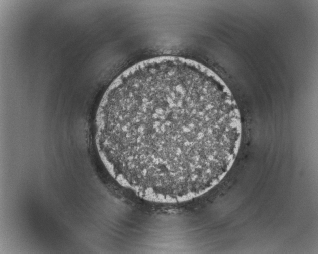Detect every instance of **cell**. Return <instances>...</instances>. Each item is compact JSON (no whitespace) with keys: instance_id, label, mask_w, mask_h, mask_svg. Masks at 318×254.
Masks as SVG:
<instances>
[{"instance_id":"1","label":"cell","mask_w":318,"mask_h":254,"mask_svg":"<svg viewBox=\"0 0 318 254\" xmlns=\"http://www.w3.org/2000/svg\"><path fill=\"white\" fill-rule=\"evenodd\" d=\"M102 160L122 185L150 201L177 203L218 184L240 148L242 125L224 82L193 60L136 64L104 94L96 118Z\"/></svg>"}]
</instances>
